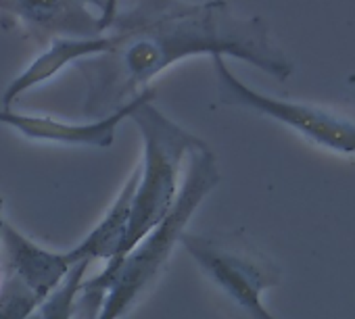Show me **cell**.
Returning <instances> with one entry per match:
<instances>
[{
	"mask_svg": "<svg viewBox=\"0 0 355 319\" xmlns=\"http://www.w3.org/2000/svg\"><path fill=\"white\" fill-rule=\"evenodd\" d=\"M193 55L241 59L280 82L295 73L293 61L274 42L266 19L239 17L226 0H119L109 30L94 40H57L3 92L11 109L24 92L51 80L69 63L86 80L82 111L107 117L134 100L146 84Z\"/></svg>",
	"mask_w": 355,
	"mask_h": 319,
	"instance_id": "6da1fadb",
	"label": "cell"
},
{
	"mask_svg": "<svg viewBox=\"0 0 355 319\" xmlns=\"http://www.w3.org/2000/svg\"><path fill=\"white\" fill-rule=\"evenodd\" d=\"M220 180L218 158L203 142L189 156L180 192L169 213L132 250L109 259L98 275L84 280L78 309L86 319H121L153 288L195 211Z\"/></svg>",
	"mask_w": 355,
	"mask_h": 319,
	"instance_id": "7a4b0ae2",
	"label": "cell"
},
{
	"mask_svg": "<svg viewBox=\"0 0 355 319\" xmlns=\"http://www.w3.org/2000/svg\"><path fill=\"white\" fill-rule=\"evenodd\" d=\"M153 102L140 104L130 115L144 142V161L138 165L140 176L121 255L132 250L169 213L180 192L191 152L205 142L173 123Z\"/></svg>",
	"mask_w": 355,
	"mask_h": 319,
	"instance_id": "3957f363",
	"label": "cell"
},
{
	"mask_svg": "<svg viewBox=\"0 0 355 319\" xmlns=\"http://www.w3.org/2000/svg\"><path fill=\"white\" fill-rule=\"evenodd\" d=\"M180 244L241 313L249 319H278L266 309L261 294L280 286L282 271L266 253L251 244L243 232H184Z\"/></svg>",
	"mask_w": 355,
	"mask_h": 319,
	"instance_id": "277c9868",
	"label": "cell"
},
{
	"mask_svg": "<svg viewBox=\"0 0 355 319\" xmlns=\"http://www.w3.org/2000/svg\"><path fill=\"white\" fill-rule=\"evenodd\" d=\"M211 63L218 80V94L224 104L274 119L330 152L355 156V107L276 98L243 84L230 71L224 57H211Z\"/></svg>",
	"mask_w": 355,
	"mask_h": 319,
	"instance_id": "5b68a950",
	"label": "cell"
},
{
	"mask_svg": "<svg viewBox=\"0 0 355 319\" xmlns=\"http://www.w3.org/2000/svg\"><path fill=\"white\" fill-rule=\"evenodd\" d=\"M92 7L103 0H0V13L17 19L38 44L57 40H94L107 30Z\"/></svg>",
	"mask_w": 355,
	"mask_h": 319,
	"instance_id": "8992f818",
	"label": "cell"
},
{
	"mask_svg": "<svg viewBox=\"0 0 355 319\" xmlns=\"http://www.w3.org/2000/svg\"><path fill=\"white\" fill-rule=\"evenodd\" d=\"M86 261L73 248L51 250L13 228L7 219L0 230V273L13 277L28 290H32L42 302L44 298L67 277V273Z\"/></svg>",
	"mask_w": 355,
	"mask_h": 319,
	"instance_id": "52a82bcc",
	"label": "cell"
},
{
	"mask_svg": "<svg viewBox=\"0 0 355 319\" xmlns=\"http://www.w3.org/2000/svg\"><path fill=\"white\" fill-rule=\"evenodd\" d=\"M155 100V90L144 88L134 100L123 104L121 109L109 113L107 117L92 119L90 123H65L55 117L46 115H24L11 109L0 111V123H5L19 134L32 140H46V142H63V144H78V146H96L109 148L115 140V131L119 125L130 119V115L144 102Z\"/></svg>",
	"mask_w": 355,
	"mask_h": 319,
	"instance_id": "ba28073f",
	"label": "cell"
},
{
	"mask_svg": "<svg viewBox=\"0 0 355 319\" xmlns=\"http://www.w3.org/2000/svg\"><path fill=\"white\" fill-rule=\"evenodd\" d=\"M138 176H140V167L136 165V170L132 172L130 180L121 188L119 197L115 199V203L111 205L107 215L76 246V250L80 253L82 259L94 263L98 259L109 261V259L121 255V248H123V242H125V234H128V226H130L132 201H134V192H136V186H138Z\"/></svg>",
	"mask_w": 355,
	"mask_h": 319,
	"instance_id": "9c48e42d",
	"label": "cell"
},
{
	"mask_svg": "<svg viewBox=\"0 0 355 319\" xmlns=\"http://www.w3.org/2000/svg\"><path fill=\"white\" fill-rule=\"evenodd\" d=\"M88 267H90V261H80L67 273V277L38 307L40 319H76L78 296H80L82 284L86 280Z\"/></svg>",
	"mask_w": 355,
	"mask_h": 319,
	"instance_id": "30bf717a",
	"label": "cell"
},
{
	"mask_svg": "<svg viewBox=\"0 0 355 319\" xmlns=\"http://www.w3.org/2000/svg\"><path fill=\"white\" fill-rule=\"evenodd\" d=\"M117 7H119V0H103V15H101V21H103V28L109 30L115 13H117Z\"/></svg>",
	"mask_w": 355,
	"mask_h": 319,
	"instance_id": "8fae6325",
	"label": "cell"
},
{
	"mask_svg": "<svg viewBox=\"0 0 355 319\" xmlns=\"http://www.w3.org/2000/svg\"><path fill=\"white\" fill-rule=\"evenodd\" d=\"M3 207H5V201H3V197H0V230H3V221H5V217H3Z\"/></svg>",
	"mask_w": 355,
	"mask_h": 319,
	"instance_id": "7c38bea8",
	"label": "cell"
},
{
	"mask_svg": "<svg viewBox=\"0 0 355 319\" xmlns=\"http://www.w3.org/2000/svg\"><path fill=\"white\" fill-rule=\"evenodd\" d=\"M76 319H86V315L78 309V311H76Z\"/></svg>",
	"mask_w": 355,
	"mask_h": 319,
	"instance_id": "4fadbf2b",
	"label": "cell"
},
{
	"mask_svg": "<svg viewBox=\"0 0 355 319\" xmlns=\"http://www.w3.org/2000/svg\"><path fill=\"white\" fill-rule=\"evenodd\" d=\"M28 319H40V315H38V311H36V313H32V315H30Z\"/></svg>",
	"mask_w": 355,
	"mask_h": 319,
	"instance_id": "5bb4252c",
	"label": "cell"
}]
</instances>
